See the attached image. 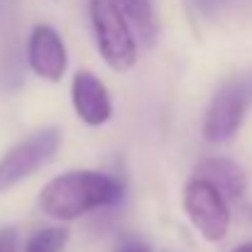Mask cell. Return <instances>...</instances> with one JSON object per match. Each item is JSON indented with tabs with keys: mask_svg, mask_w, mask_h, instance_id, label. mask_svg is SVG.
<instances>
[{
	"mask_svg": "<svg viewBox=\"0 0 252 252\" xmlns=\"http://www.w3.org/2000/svg\"><path fill=\"white\" fill-rule=\"evenodd\" d=\"M250 103H252V71L225 81L213 93V98L208 103V110H206V118H203V137L208 142L230 140L240 130Z\"/></svg>",
	"mask_w": 252,
	"mask_h": 252,
	"instance_id": "cell-4",
	"label": "cell"
},
{
	"mask_svg": "<svg viewBox=\"0 0 252 252\" xmlns=\"http://www.w3.org/2000/svg\"><path fill=\"white\" fill-rule=\"evenodd\" d=\"M62 150V130L59 127H42L12 145L0 157V193L15 189L39 169H44Z\"/></svg>",
	"mask_w": 252,
	"mask_h": 252,
	"instance_id": "cell-3",
	"label": "cell"
},
{
	"mask_svg": "<svg viewBox=\"0 0 252 252\" xmlns=\"http://www.w3.org/2000/svg\"><path fill=\"white\" fill-rule=\"evenodd\" d=\"M66 240H69L66 228L49 225L30 235V240L25 243V252H62L66 248Z\"/></svg>",
	"mask_w": 252,
	"mask_h": 252,
	"instance_id": "cell-10",
	"label": "cell"
},
{
	"mask_svg": "<svg viewBox=\"0 0 252 252\" xmlns=\"http://www.w3.org/2000/svg\"><path fill=\"white\" fill-rule=\"evenodd\" d=\"M115 252H152V248L147 243H140V240H130V243H123Z\"/></svg>",
	"mask_w": 252,
	"mask_h": 252,
	"instance_id": "cell-12",
	"label": "cell"
},
{
	"mask_svg": "<svg viewBox=\"0 0 252 252\" xmlns=\"http://www.w3.org/2000/svg\"><path fill=\"white\" fill-rule=\"evenodd\" d=\"M125 196V181L108 171L74 169L54 176L37 196V206L54 220H74L98 208L115 206Z\"/></svg>",
	"mask_w": 252,
	"mask_h": 252,
	"instance_id": "cell-1",
	"label": "cell"
},
{
	"mask_svg": "<svg viewBox=\"0 0 252 252\" xmlns=\"http://www.w3.org/2000/svg\"><path fill=\"white\" fill-rule=\"evenodd\" d=\"M233 252H252V240H250V243H243V245H238V248H233Z\"/></svg>",
	"mask_w": 252,
	"mask_h": 252,
	"instance_id": "cell-13",
	"label": "cell"
},
{
	"mask_svg": "<svg viewBox=\"0 0 252 252\" xmlns=\"http://www.w3.org/2000/svg\"><path fill=\"white\" fill-rule=\"evenodd\" d=\"M71 103L79 120L88 127H100L113 118V98L105 84L91 74V71H76L71 81Z\"/></svg>",
	"mask_w": 252,
	"mask_h": 252,
	"instance_id": "cell-7",
	"label": "cell"
},
{
	"mask_svg": "<svg viewBox=\"0 0 252 252\" xmlns=\"http://www.w3.org/2000/svg\"><path fill=\"white\" fill-rule=\"evenodd\" d=\"M181 206L191 225L208 240L220 243L230 230V206L228 201L203 179L189 176L181 191Z\"/></svg>",
	"mask_w": 252,
	"mask_h": 252,
	"instance_id": "cell-5",
	"label": "cell"
},
{
	"mask_svg": "<svg viewBox=\"0 0 252 252\" xmlns=\"http://www.w3.org/2000/svg\"><path fill=\"white\" fill-rule=\"evenodd\" d=\"M113 2L125 15V20L140 32L142 39H147V42L155 39V34H157V17H155L152 0H113Z\"/></svg>",
	"mask_w": 252,
	"mask_h": 252,
	"instance_id": "cell-9",
	"label": "cell"
},
{
	"mask_svg": "<svg viewBox=\"0 0 252 252\" xmlns=\"http://www.w3.org/2000/svg\"><path fill=\"white\" fill-rule=\"evenodd\" d=\"M27 64L34 76L57 84L64 79L69 66V54L62 34L52 25H34L27 37Z\"/></svg>",
	"mask_w": 252,
	"mask_h": 252,
	"instance_id": "cell-6",
	"label": "cell"
},
{
	"mask_svg": "<svg viewBox=\"0 0 252 252\" xmlns=\"http://www.w3.org/2000/svg\"><path fill=\"white\" fill-rule=\"evenodd\" d=\"M0 252H17V230L10 225L0 228Z\"/></svg>",
	"mask_w": 252,
	"mask_h": 252,
	"instance_id": "cell-11",
	"label": "cell"
},
{
	"mask_svg": "<svg viewBox=\"0 0 252 252\" xmlns=\"http://www.w3.org/2000/svg\"><path fill=\"white\" fill-rule=\"evenodd\" d=\"M191 176L208 181L225 201H240L245 196V189H248L245 169L238 162L228 159V157H206V159H201L193 167Z\"/></svg>",
	"mask_w": 252,
	"mask_h": 252,
	"instance_id": "cell-8",
	"label": "cell"
},
{
	"mask_svg": "<svg viewBox=\"0 0 252 252\" xmlns=\"http://www.w3.org/2000/svg\"><path fill=\"white\" fill-rule=\"evenodd\" d=\"M98 54L113 71H130L137 62V42L130 22L113 0H88Z\"/></svg>",
	"mask_w": 252,
	"mask_h": 252,
	"instance_id": "cell-2",
	"label": "cell"
}]
</instances>
